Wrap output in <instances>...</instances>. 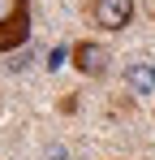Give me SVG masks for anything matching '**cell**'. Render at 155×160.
Masks as SVG:
<instances>
[{
    "instance_id": "cell-4",
    "label": "cell",
    "mask_w": 155,
    "mask_h": 160,
    "mask_svg": "<svg viewBox=\"0 0 155 160\" xmlns=\"http://www.w3.org/2000/svg\"><path fill=\"white\" fill-rule=\"evenodd\" d=\"M125 82H129L134 95H151L155 91V65L151 61H134V65L125 69Z\"/></svg>"
},
{
    "instance_id": "cell-1",
    "label": "cell",
    "mask_w": 155,
    "mask_h": 160,
    "mask_svg": "<svg viewBox=\"0 0 155 160\" xmlns=\"http://www.w3.org/2000/svg\"><path fill=\"white\" fill-rule=\"evenodd\" d=\"M30 39V0H0V56L26 48Z\"/></svg>"
},
{
    "instance_id": "cell-2",
    "label": "cell",
    "mask_w": 155,
    "mask_h": 160,
    "mask_svg": "<svg viewBox=\"0 0 155 160\" xmlns=\"http://www.w3.org/2000/svg\"><path fill=\"white\" fill-rule=\"evenodd\" d=\"M91 18H95L99 30H125L134 22V0H95Z\"/></svg>"
},
{
    "instance_id": "cell-3",
    "label": "cell",
    "mask_w": 155,
    "mask_h": 160,
    "mask_svg": "<svg viewBox=\"0 0 155 160\" xmlns=\"http://www.w3.org/2000/svg\"><path fill=\"white\" fill-rule=\"evenodd\" d=\"M73 69L78 74H86V78H99V74H108V52H103L99 43H73Z\"/></svg>"
},
{
    "instance_id": "cell-5",
    "label": "cell",
    "mask_w": 155,
    "mask_h": 160,
    "mask_svg": "<svg viewBox=\"0 0 155 160\" xmlns=\"http://www.w3.org/2000/svg\"><path fill=\"white\" fill-rule=\"evenodd\" d=\"M65 56H69V52H65V48H56V52L48 56V69H60V65H65Z\"/></svg>"
}]
</instances>
